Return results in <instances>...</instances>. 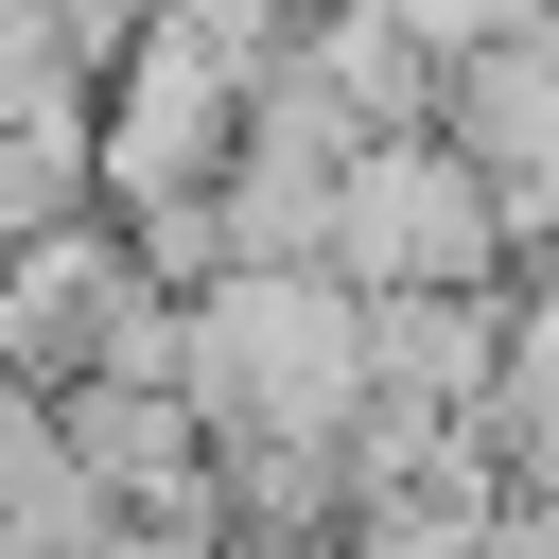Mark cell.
I'll list each match as a JSON object with an SVG mask.
<instances>
[{
    "mask_svg": "<svg viewBox=\"0 0 559 559\" xmlns=\"http://www.w3.org/2000/svg\"><path fill=\"white\" fill-rule=\"evenodd\" d=\"M87 367H175V280L140 262V227H122L105 192L0 245V384L52 402V384H87Z\"/></svg>",
    "mask_w": 559,
    "mask_h": 559,
    "instance_id": "1",
    "label": "cell"
},
{
    "mask_svg": "<svg viewBox=\"0 0 559 559\" xmlns=\"http://www.w3.org/2000/svg\"><path fill=\"white\" fill-rule=\"evenodd\" d=\"M314 262H332L349 297H402V280H507V210H489V175H472L437 122H367V140L332 157V227H314Z\"/></svg>",
    "mask_w": 559,
    "mask_h": 559,
    "instance_id": "2",
    "label": "cell"
},
{
    "mask_svg": "<svg viewBox=\"0 0 559 559\" xmlns=\"http://www.w3.org/2000/svg\"><path fill=\"white\" fill-rule=\"evenodd\" d=\"M419 122L489 175V210H507V262L559 227V0H524V17H472V35H437V87H419Z\"/></svg>",
    "mask_w": 559,
    "mask_h": 559,
    "instance_id": "3",
    "label": "cell"
},
{
    "mask_svg": "<svg viewBox=\"0 0 559 559\" xmlns=\"http://www.w3.org/2000/svg\"><path fill=\"white\" fill-rule=\"evenodd\" d=\"M52 454H70L122 524H210V419L175 402V367H87V384H52Z\"/></svg>",
    "mask_w": 559,
    "mask_h": 559,
    "instance_id": "4",
    "label": "cell"
},
{
    "mask_svg": "<svg viewBox=\"0 0 559 559\" xmlns=\"http://www.w3.org/2000/svg\"><path fill=\"white\" fill-rule=\"evenodd\" d=\"M349 349H367V402L472 419V402H489V349H507V280H402V297H349Z\"/></svg>",
    "mask_w": 559,
    "mask_h": 559,
    "instance_id": "5",
    "label": "cell"
},
{
    "mask_svg": "<svg viewBox=\"0 0 559 559\" xmlns=\"http://www.w3.org/2000/svg\"><path fill=\"white\" fill-rule=\"evenodd\" d=\"M489 454L507 472H559V245H524L507 262V349H489Z\"/></svg>",
    "mask_w": 559,
    "mask_h": 559,
    "instance_id": "6",
    "label": "cell"
},
{
    "mask_svg": "<svg viewBox=\"0 0 559 559\" xmlns=\"http://www.w3.org/2000/svg\"><path fill=\"white\" fill-rule=\"evenodd\" d=\"M542 245H559V227H542Z\"/></svg>",
    "mask_w": 559,
    "mask_h": 559,
    "instance_id": "7",
    "label": "cell"
}]
</instances>
